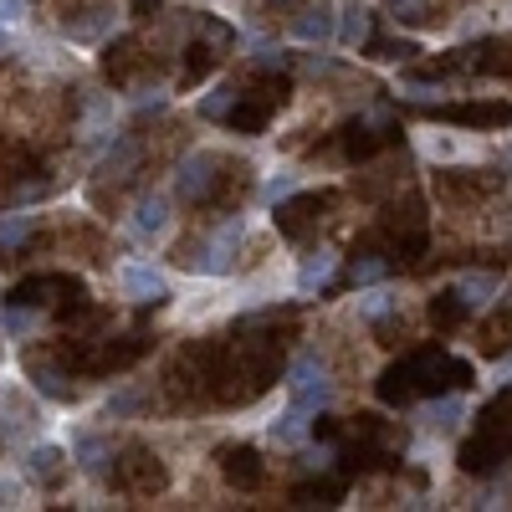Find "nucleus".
Segmentation results:
<instances>
[{
	"label": "nucleus",
	"mask_w": 512,
	"mask_h": 512,
	"mask_svg": "<svg viewBox=\"0 0 512 512\" xmlns=\"http://www.w3.org/2000/svg\"><path fill=\"white\" fill-rule=\"evenodd\" d=\"M241 236H246V221H241V216L221 221L210 236H200V241L185 246L180 267H185V272H200V277H226V272H231V256H236V246H241Z\"/></svg>",
	"instance_id": "nucleus-1"
},
{
	"label": "nucleus",
	"mask_w": 512,
	"mask_h": 512,
	"mask_svg": "<svg viewBox=\"0 0 512 512\" xmlns=\"http://www.w3.org/2000/svg\"><path fill=\"white\" fill-rule=\"evenodd\" d=\"M287 395L297 400V405H308L313 415L333 400V379H328V364L318 359V354H297L292 359V369H287Z\"/></svg>",
	"instance_id": "nucleus-2"
},
{
	"label": "nucleus",
	"mask_w": 512,
	"mask_h": 512,
	"mask_svg": "<svg viewBox=\"0 0 512 512\" xmlns=\"http://www.w3.org/2000/svg\"><path fill=\"white\" fill-rule=\"evenodd\" d=\"M118 287H123V297H134V303H159V297H169V277L149 262H128L118 272Z\"/></svg>",
	"instance_id": "nucleus-3"
},
{
	"label": "nucleus",
	"mask_w": 512,
	"mask_h": 512,
	"mask_svg": "<svg viewBox=\"0 0 512 512\" xmlns=\"http://www.w3.org/2000/svg\"><path fill=\"white\" fill-rule=\"evenodd\" d=\"M333 36H338V11L328 6H303L292 16V41H303V47H323Z\"/></svg>",
	"instance_id": "nucleus-4"
},
{
	"label": "nucleus",
	"mask_w": 512,
	"mask_h": 512,
	"mask_svg": "<svg viewBox=\"0 0 512 512\" xmlns=\"http://www.w3.org/2000/svg\"><path fill=\"white\" fill-rule=\"evenodd\" d=\"M210 175H216V159L210 154H185L175 164V190L180 200H205L210 195Z\"/></svg>",
	"instance_id": "nucleus-5"
},
{
	"label": "nucleus",
	"mask_w": 512,
	"mask_h": 512,
	"mask_svg": "<svg viewBox=\"0 0 512 512\" xmlns=\"http://www.w3.org/2000/svg\"><path fill=\"white\" fill-rule=\"evenodd\" d=\"M128 231H134L139 241H159L169 231V200L164 195H139L134 216H128Z\"/></svg>",
	"instance_id": "nucleus-6"
},
{
	"label": "nucleus",
	"mask_w": 512,
	"mask_h": 512,
	"mask_svg": "<svg viewBox=\"0 0 512 512\" xmlns=\"http://www.w3.org/2000/svg\"><path fill=\"white\" fill-rule=\"evenodd\" d=\"M333 272H338V251H333V246L308 251V256H303V267H297V292H303V297L323 292V287L333 282Z\"/></svg>",
	"instance_id": "nucleus-7"
},
{
	"label": "nucleus",
	"mask_w": 512,
	"mask_h": 512,
	"mask_svg": "<svg viewBox=\"0 0 512 512\" xmlns=\"http://www.w3.org/2000/svg\"><path fill=\"white\" fill-rule=\"evenodd\" d=\"M338 47L344 52H354V47H364L369 41V6L364 0H349V6H338Z\"/></svg>",
	"instance_id": "nucleus-8"
},
{
	"label": "nucleus",
	"mask_w": 512,
	"mask_h": 512,
	"mask_svg": "<svg viewBox=\"0 0 512 512\" xmlns=\"http://www.w3.org/2000/svg\"><path fill=\"white\" fill-rule=\"evenodd\" d=\"M308 425H313V410L292 400V405L272 420V441H277V446H303V441H308Z\"/></svg>",
	"instance_id": "nucleus-9"
},
{
	"label": "nucleus",
	"mask_w": 512,
	"mask_h": 512,
	"mask_svg": "<svg viewBox=\"0 0 512 512\" xmlns=\"http://www.w3.org/2000/svg\"><path fill=\"white\" fill-rule=\"evenodd\" d=\"M497 272H461L456 277V297L466 308H492V297H497Z\"/></svg>",
	"instance_id": "nucleus-10"
},
{
	"label": "nucleus",
	"mask_w": 512,
	"mask_h": 512,
	"mask_svg": "<svg viewBox=\"0 0 512 512\" xmlns=\"http://www.w3.org/2000/svg\"><path fill=\"white\" fill-rule=\"evenodd\" d=\"M420 415H425V425H431V431L456 436V431H461V420H466V400H461V395H446V400H431Z\"/></svg>",
	"instance_id": "nucleus-11"
},
{
	"label": "nucleus",
	"mask_w": 512,
	"mask_h": 512,
	"mask_svg": "<svg viewBox=\"0 0 512 512\" xmlns=\"http://www.w3.org/2000/svg\"><path fill=\"white\" fill-rule=\"evenodd\" d=\"M72 461H77L88 477H103L108 461H113V446H108L103 436H77V441H72Z\"/></svg>",
	"instance_id": "nucleus-12"
},
{
	"label": "nucleus",
	"mask_w": 512,
	"mask_h": 512,
	"mask_svg": "<svg viewBox=\"0 0 512 512\" xmlns=\"http://www.w3.org/2000/svg\"><path fill=\"white\" fill-rule=\"evenodd\" d=\"M108 26H118V11L113 6H88V16H82V21H67V36L72 41H98Z\"/></svg>",
	"instance_id": "nucleus-13"
},
{
	"label": "nucleus",
	"mask_w": 512,
	"mask_h": 512,
	"mask_svg": "<svg viewBox=\"0 0 512 512\" xmlns=\"http://www.w3.org/2000/svg\"><path fill=\"white\" fill-rule=\"evenodd\" d=\"M297 190H303V175H297V169H272V175L262 180V205H282Z\"/></svg>",
	"instance_id": "nucleus-14"
},
{
	"label": "nucleus",
	"mask_w": 512,
	"mask_h": 512,
	"mask_svg": "<svg viewBox=\"0 0 512 512\" xmlns=\"http://www.w3.org/2000/svg\"><path fill=\"white\" fill-rule=\"evenodd\" d=\"M384 313H395V292L384 287V282H374V287H359V318L379 323Z\"/></svg>",
	"instance_id": "nucleus-15"
},
{
	"label": "nucleus",
	"mask_w": 512,
	"mask_h": 512,
	"mask_svg": "<svg viewBox=\"0 0 512 512\" xmlns=\"http://www.w3.org/2000/svg\"><path fill=\"white\" fill-rule=\"evenodd\" d=\"M390 277V262H384V256H354V267H349V282H354V292L359 287H374V282H384Z\"/></svg>",
	"instance_id": "nucleus-16"
},
{
	"label": "nucleus",
	"mask_w": 512,
	"mask_h": 512,
	"mask_svg": "<svg viewBox=\"0 0 512 512\" xmlns=\"http://www.w3.org/2000/svg\"><path fill=\"white\" fill-rule=\"evenodd\" d=\"M26 472H31L36 482H52V477L62 472V446H36V451L26 456Z\"/></svg>",
	"instance_id": "nucleus-17"
},
{
	"label": "nucleus",
	"mask_w": 512,
	"mask_h": 512,
	"mask_svg": "<svg viewBox=\"0 0 512 512\" xmlns=\"http://www.w3.org/2000/svg\"><path fill=\"white\" fill-rule=\"evenodd\" d=\"M31 384H36V390L47 395V400H72V390L62 384V374H57L52 364H31Z\"/></svg>",
	"instance_id": "nucleus-18"
},
{
	"label": "nucleus",
	"mask_w": 512,
	"mask_h": 512,
	"mask_svg": "<svg viewBox=\"0 0 512 512\" xmlns=\"http://www.w3.org/2000/svg\"><path fill=\"white\" fill-rule=\"evenodd\" d=\"M41 323H47V318H41L36 308H6V333L11 338H31Z\"/></svg>",
	"instance_id": "nucleus-19"
},
{
	"label": "nucleus",
	"mask_w": 512,
	"mask_h": 512,
	"mask_svg": "<svg viewBox=\"0 0 512 512\" xmlns=\"http://www.w3.org/2000/svg\"><path fill=\"white\" fill-rule=\"evenodd\" d=\"M36 216H0V246H21L31 236Z\"/></svg>",
	"instance_id": "nucleus-20"
},
{
	"label": "nucleus",
	"mask_w": 512,
	"mask_h": 512,
	"mask_svg": "<svg viewBox=\"0 0 512 512\" xmlns=\"http://www.w3.org/2000/svg\"><path fill=\"white\" fill-rule=\"evenodd\" d=\"M231 108H236V88H216V93H210V98L200 103V113H205V118H226Z\"/></svg>",
	"instance_id": "nucleus-21"
},
{
	"label": "nucleus",
	"mask_w": 512,
	"mask_h": 512,
	"mask_svg": "<svg viewBox=\"0 0 512 512\" xmlns=\"http://www.w3.org/2000/svg\"><path fill=\"white\" fill-rule=\"evenodd\" d=\"M251 461H256V456H251L246 446H241V451H226V477H241V482H251V477H256V466H251Z\"/></svg>",
	"instance_id": "nucleus-22"
},
{
	"label": "nucleus",
	"mask_w": 512,
	"mask_h": 512,
	"mask_svg": "<svg viewBox=\"0 0 512 512\" xmlns=\"http://www.w3.org/2000/svg\"><path fill=\"white\" fill-rule=\"evenodd\" d=\"M134 108H139V113H159V108H169V93H164V88H139V93H134Z\"/></svg>",
	"instance_id": "nucleus-23"
},
{
	"label": "nucleus",
	"mask_w": 512,
	"mask_h": 512,
	"mask_svg": "<svg viewBox=\"0 0 512 512\" xmlns=\"http://www.w3.org/2000/svg\"><path fill=\"white\" fill-rule=\"evenodd\" d=\"M333 456H338L333 446H318V451H308V456H303V472H328V466H333Z\"/></svg>",
	"instance_id": "nucleus-24"
},
{
	"label": "nucleus",
	"mask_w": 512,
	"mask_h": 512,
	"mask_svg": "<svg viewBox=\"0 0 512 512\" xmlns=\"http://www.w3.org/2000/svg\"><path fill=\"white\" fill-rule=\"evenodd\" d=\"M134 159H139V149H134V144H118V154H108V164H103V169H108V175H118V169H128Z\"/></svg>",
	"instance_id": "nucleus-25"
},
{
	"label": "nucleus",
	"mask_w": 512,
	"mask_h": 512,
	"mask_svg": "<svg viewBox=\"0 0 512 512\" xmlns=\"http://www.w3.org/2000/svg\"><path fill=\"white\" fill-rule=\"evenodd\" d=\"M405 98H415V103H436L441 88H425V82H405Z\"/></svg>",
	"instance_id": "nucleus-26"
},
{
	"label": "nucleus",
	"mask_w": 512,
	"mask_h": 512,
	"mask_svg": "<svg viewBox=\"0 0 512 512\" xmlns=\"http://www.w3.org/2000/svg\"><path fill=\"white\" fill-rule=\"evenodd\" d=\"M256 67H287V52H277V47H256Z\"/></svg>",
	"instance_id": "nucleus-27"
},
{
	"label": "nucleus",
	"mask_w": 512,
	"mask_h": 512,
	"mask_svg": "<svg viewBox=\"0 0 512 512\" xmlns=\"http://www.w3.org/2000/svg\"><path fill=\"white\" fill-rule=\"evenodd\" d=\"M41 195H47V185H16V205H26V200H41Z\"/></svg>",
	"instance_id": "nucleus-28"
},
{
	"label": "nucleus",
	"mask_w": 512,
	"mask_h": 512,
	"mask_svg": "<svg viewBox=\"0 0 512 512\" xmlns=\"http://www.w3.org/2000/svg\"><path fill=\"white\" fill-rule=\"evenodd\" d=\"M303 72H308V77H328V72H333V62H328V57H308V62H303Z\"/></svg>",
	"instance_id": "nucleus-29"
},
{
	"label": "nucleus",
	"mask_w": 512,
	"mask_h": 512,
	"mask_svg": "<svg viewBox=\"0 0 512 512\" xmlns=\"http://www.w3.org/2000/svg\"><path fill=\"white\" fill-rule=\"evenodd\" d=\"M134 405H139L134 395H113V400H108V410H113V415H134Z\"/></svg>",
	"instance_id": "nucleus-30"
},
{
	"label": "nucleus",
	"mask_w": 512,
	"mask_h": 512,
	"mask_svg": "<svg viewBox=\"0 0 512 512\" xmlns=\"http://www.w3.org/2000/svg\"><path fill=\"white\" fill-rule=\"evenodd\" d=\"M16 16H21V0H0V21H6V26H11Z\"/></svg>",
	"instance_id": "nucleus-31"
},
{
	"label": "nucleus",
	"mask_w": 512,
	"mask_h": 512,
	"mask_svg": "<svg viewBox=\"0 0 512 512\" xmlns=\"http://www.w3.org/2000/svg\"><path fill=\"white\" fill-rule=\"evenodd\" d=\"M492 379H497V384H507V379H512V354H507V359L492 369Z\"/></svg>",
	"instance_id": "nucleus-32"
},
{
	"label": "nucleus",
	"mask_w": 512,
	"mask_h": 512,
	"mask_svg": "<svg viewBox=\"0 0 512 512\" xmlns=\"http://www.w3.org/2000/svg\"><path fill=\"white\" fill-rule=\"evenodd\" d=\"M420 11V0H395V16H415Z\"/></svg>",
	"instance_id": "nucleus-33"
},
{
	"label": "nucleus",
	"mask_w": 512,
	"mask_h": 512,
	"mask_svg": "<svg viewBox=\"0 0 512 512\" xmlns=\"http://www.w3.org/2000/svg\"><path fill=\"white\" fill-rule=\"evenodd\" d=\"M16 502V482H0V507H11Z\"/></svg>",
	"instance_id": "nucleus-34"
},
{
	"label": "nucleus",
	"mask_w": 512,
	"mask_h": 512,
	"mask_svg": "<svg viewBox=\"0 0 512 512\" xmlns=\"http://www.w3.org/2000/svg\"><path fill=\"white\" fill-rule=\"evenodd\" d=\"M6 41H11V36H6V21H0V47H6Z\"/></svg>",
	"instance_id": "nucleus-35"
}]
</instances>
